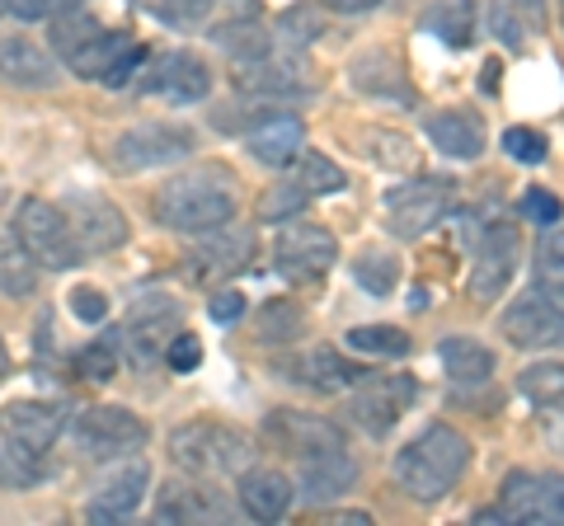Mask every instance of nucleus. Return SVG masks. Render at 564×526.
Here are the masks:
<instances>
[{"label": "nucleus", "instance_id": "603ef678", "mask_svg": "<svg viewBox=\"0 0 564 526\" xmlns=\"http://www.w3.org/2000/svg\"><path fill=\"white\" fill-rule=\"evenodd\" d=\"M207 315H212V320H217V325H236L240 315H245V296L226 287V292H217V296H212V302H207Z\"/></svg>", "mask_w": 564, "mask_h": 526}, {"label": "nucleus", "instance_id": "39448f33", "mask_svg": "<svg viewBox=\"0 0 564 526\" xmlns=\"http://www.w3.org/2000/svg\"><path fill=\"white\" fill-rule=\"evenodd\" d=\"M10 235L24 244V254L39 263V269H76L85 263V250L76 231H70V217L62 212V202H47V198H24L10 217Z\"/></svg>", "mask_w": 564, "mask_h": 526}, {"label": "nucleus", "instance_id": "f704fd0d", "mask_svg": "<svg viewBox=\"0 0 564 526\" xmlns=\"http://www.w3.org/2000/svg\"><path fill=\"white\" fill-rule=\"evenodd\" d=\"M423 24H429L443 43L466 47L475 39V6H470V0H437V6L423 14Z\"/></svg>", "mask_w": 564, "mask_h": 526}, {"label": "nucleus", "instance_id": "2eb2a0df", "mask_svg": "<svg viewBox=\"0 0 564 526\" xmlns=\"http://www.w3.org/2000/svg\"><path fill=\"white\" fill-rule=\"evenodd\" d=\"M236 90L240 95H259V99H302L315 90L306 57H288V52H269L259 62H240L236 66Z\"/></svg>", "mask_w": 564, "mask_h": 526}, {"label": "nucleus", "instance_id": "e433bc0d", "mask_svg": "<svg viewBox=\"0 0 564 526\" xmlns=\"http://www.w3.org/2000/svg\"><path fill=\"white\" fill-rule=\"evenodd\" d=\"M292 179L302 184L311 198H321V193H339V188H348V174L329 161V155H321V151H302L292 161Z\"/></svg>", "mask_w": 564, "mask_h": 526}, {"label": "nucleus", "instance_id": "79ce46f5", "mask_svg": "<svg viewBox=\"0 0 564 526\" xmlns=\"http://www.w3.org/2000/svg\"><path fill=\"white\" fill-rule=\"evenodd\" d=\"M302 325H306V320H302V310H296L292 302H273L269 310L259 315V339H263V343H278V339L288 343V339L302 335Z\"/></svg>", "mask_w": 564, "mask_h": 526}, {"label": "nucleus", "instance_id": "2f4dec72", "mask_svg": "<svg viewBox=\"0 0 564 526\" xmlns=\"http://www.w3.org/2000/svg\"><path fill=\"white\" fill-rule=\"evenodd\" d=\"M352 85H358V90L400 95L404 103L414 99V95H410V85H404V76H400L395 57H386V52H367V57H358V62H352Z\"/></svg>", "mask_w": 564, "mask_h": 526}, {"label": "nucleus", "instance_id": "4468645a", "mask_svg": "<svg viewBox=\"0 0 564 526\" xmlns=\"http://www.w3.org/2000/svg\"><path fill=\"white\" fill-rule=\"evenodd\" d=\"M518 273V226L513 221H489L480 235H475L470 250V292L489 302L508 287V277Z\"/></svg>", "mask_w": 564, "mask_h": 526}, {"label": "nucleus", "instance_id": "6ab92c4d", "mask_svg": "<svg viewBox=\"0 0 564 526\" xmlns=\"http://www.w3.org/2000/svg\"><path fill=\"white\" fill-rule=\"evenodd\" d=\"M66 405H52V399H14V405L0 409V432L20 447H33L43 451L57 447V437L66 432Z\"/></svg>", "mask_w": 564, "mask_h": 526}, {"label": "nucleus", "instance_id": "4be33fe9", "mask_svg": "<svg viewBox=\"0 0 564 526\" xmlns=\"http://www.w3.org/2000/svg\"><path fill=\"white\" fill-rule=\"evenodd\" d=\"M245 146H250V155L259 165H292L296 155H302L306 146V128H302V118L296 113H263L250 132H245Z\"/></svg>", "mask_w": 564, "mask_h": 526}, {"label": "nucleus", "instance_id": "f03ea898", "mask_svg": "<svg viewBox=\"0 0 564 526\" xmlns=\"http://www.w3.org/2000/svg\"><path fill=\"white\" fill-rule=\"evenodd\" d=\"M466 465H470L466 432H456L452 424H429L410 447L395 451L391 475H395L404 498L437 503V498H447L456 489V480L466 475Z\"/></svg>", "mask_w": 564, "mask_h": 526}, {"label": "nucleus", "instance_id": "a878e982", "mask_svg": "<svg viewBox=\"0 0 564 526\" xmlns=\"http://www.w3.org/2000/svg\"><path fill=\"white\" fill-rule=\"evenodd\" d=\"M155 517L161 522H226L231 507L221 503L217 489L207 484H165L161 489V503H155Z\"/></svg>", "mask_w": 564, "mask_h": 526}, {"label": "nucleus", "instance_id": "9d476101", "mask_svg": "<svg viewBox=\"0 0 564 526\" xmlns=\"http://www.w3.org/2000/svg\"><path fill=\"white\" fill-rule=\"evenodd\" d=\"M180 320H184L180 302H170L161 292L137 296L132 310H128V325H122V348H128V358L137 366L165 362V348L174 335H180Z\"/></svg>", "mask_w": 564, "mask_h": 526}, {"label": "nucleus", "instance_id": "ea45409f", "mask_svg": "<svg viewBox=\"0 0 564 526\" xmlns=\"http://www.w3.org/2000/svg\"><path fill=\"white\" fill-rule=\"evenodd\" d=\"M118 372H122V358H118V343L113 339H99V343H90V348H80V353H76V376L80 381L109 385Z\"/></svg>", "mask_w": 564, "mask_h": 526}, {"label": "nucleus", "instance_id": "f257e3e1", "mask_svg": "<svg viewBox=\"0 0 564 526\" xmlns=\"http://www.w3.org/2000/svg\"><path fill=\"white\" fill-rule=\"evenodd\" d=\"M52 47L66 62V72H76L80 80H99L109 90H122L147 66V47L132 43V33L99 29L95 14L76 6L52 14Z\"/></svg>", "mask_w": 564, "mask_h": 526}, {"label": "nucleus", "instance_id": "9b49d317", "mask_svg": "<svg viewBox=\"0 0 564 526\" xmlns=\"http://www.w3.org/2000/svg\"><path fill=\"white\" fill-rule=\"evenodd\" d=\"M193 151V132L180 128V122H141V128H128L113 142V169L137 174V169H155V165H174Z\"/></svg>", "mask_w": 564, "mask_h": 526}, {"label": "nucleus", "instance_id": "f3484780", "mask_svg": "<svg viewBox=\"0 0 564 526\" xmlns=\"http://www.w3.org/2000/svg\"><path fill=\"white\" fill-rule=\"evenodd\" d=\"M499 329L513 348H564V315L545 302L541 292L518 296V302L499 315Z\"/></svg>", "mask_w": 564, "mask_h": 526}, {"label": "nucleus", "instance_id": "412c9836", "mask_svg": "<svg viewBox=\"0 0 564 526\" xmlns=\"http://www.w3.org/2000/svg\"><path fill=\"white\" fill-rule=\"evenodd\" d=\"M296 494H302L306 503H334L344 498L352 484H358V461L344 451V447H325V451H311L302 456V470H296Z\"/></svg>", "mask_w": 564, "mask_h": 526}, {"label": "nucleus", "instance_id": "4d7b16f0", "mask_svg": "<svg viewBox=\"0 0 564 526\" xmlns=\"http://www.w3.org/2000/svg\"><path fill=\"white\" fill-rule=\"evenodd\" d=\"M329 526H372V517L367 513H334Z\"/></svg>", "mask_w": 564, "mask_h": 526}, {"label": "nucleus", "instance_id": "c9c22d12", "mask_svg": "<svg viewBox=\"0 0 564 526\" xmlns=\"http://www.w3.org/2000/svg\"><path fill=\"white\" fill-rule=\"evenodd\" d=\"M344 343L362 358H404L410 353V335L395 325H358L344 335Z\"/></svg>", "mask_w": 564, "mask_h": 526}, {"label": "nucleus", "instance_id": "a18cd8bd", "mask_svg": "<svg viewBox=\"0 0 564 526\" xmlns=\"http://www.w3.org/2000/svg\"><path fill=\"white\" fill-rule=\"evenodd\" d=\"M503 151L513 155L518 165H541L551 146H545V136H541L536 128H508V132H503Z\"/></svg>", "mask_w": 564, "mask_h": 526}, {"label": "nucleus", "instance_id": "72a5a7b5", "mask_svg": "<svg viewBox=\"0 0 564 526\" xmlns=\"http://www.w3.org/2000/svg\"><path fill=\"white\" fill-rule=\"evenodd\" d=\"M39 287V263L24 254L14 235H0V292L6 296H33Z\"/></svg>", "mask_w": 564, "mask_h": 526}, {"label": "nucleus", "instance_id": "dca6fc26", "mask_svg": "<svg viewBox=\"0 0 564 526\" xmlns=\"http://www.w3.org/2000/svg\"><path fill=\"white\" fill-rule=\"evenodd\" d=\"M62 212L70 217V231H76L85 254H109L128 240V221H122V212L104 193H70Z\"/></svg>", "mask_w": 564, "mask_h": 526}, {"label": "nucleus", "instance_id": "de8ad7c7", "mask_svg": "<svg viewBox=\"0 0 564 526\" xmlns=\"http://www.w3.org/2000/svg\"><path fill=\"white\" fill-rule=\"evenodd\" d=\"M321 20H315V10L311 6H296V10H288L282 14V43H292V47H306V43H315L321 39Z\"/></svg>", "mask_w": 564, "mask_h": 526}, {"label": "nucleus", "instance_id": "aec40b11", "mask_svg": "<svg viewBox=\"0 0 564 526\" xmlns=\"http://www.w3.org/2000/svg\"><path fill=\"white\" fill-rule=\"evenodd\" d=\"M278 376H288L296 385H306V391H321V395H334V391H348V385L362 381V366L348 362L344 353H334V348H306V353H292L278 362Z\"/></svg>", "mask_w": 564, "mask_h": 526}, {"label": "nucleus", "instance_id": "49530a36", "mask_svg": "<svg viewBox=\"0 0 564 526\" xmlns=\"http://www.w3.org/2000/svg\"><path fill=\"white\" fill-rule=\"evenodd\" d=\"M212 6H217V0H161L155 14H161L165 24H174V29H198V24H207Z\"/></svg>", "mask_w": 564, "mask_h": 526}, {"label": "nucleus", "instance_id": "4c0bfd02", "mask_svg": "<svg viewBox=\"0 0 564 526\" xmlns=\"http://www.w3.org/2000/svg\"><path fill=\"white\" fill-rule=\"evenodd\" d=\"M352 283H358L367 296H391L400 283V259L381 254V250L358 254V263H352Z\"/></svg>", "mask_w": 564, "mask_h": 526}, {"label": "nucleus", "instance_id": "c85d7f7f", "mask_svg": "<svg viewBox=\"0 0 564 526\" xmlns=\"http://www.w3.org/2000/svg\"><path fill=\"white\" fill-rule=\"evenodd\" d=\"M536 292L564 315V221L545 226L536 244Z\"/></svg>", "mask_w": 564, "mask_h": 526}, {"label": "nucleus", "instance_id": "20e7f679", "mask_svg": "<svg viewBox=\"0 0 564 526\" xmlns=\"http://www.w3.org/2000/svg\"><path fill=\"white\" fill-rule=\"evenodd\" d=\"M254 442L240 428L221 424V418H188L170 432V461L193 480H226L245 475L254 465Z\"/></svg>", "mask_w": 564, "mask_h": 526}, {"label": "nucleus", "instance_id": "bf43d9fd", "mask_svg": "<svg viewBox=\"0 0 564 526\" xmlns=\"http://www.w3.org/2000/svg\"><path fill=\"white\" fill-rule=\"evenodd\" d=\"M560 20H564V0H560Z\"/></svg>", "mask_w": 564, "mask_h": 526}, {"label": "nucleus", "instance_id": "b1692460", "mask_svg": "<svg viewBox=\"0 0 564 526\" xmlns=\"http://www.w3.org/2000/svg\"><path fill=\"white\" fill-rule=\"evenodd\" d=\"M0 80L20 90H52L57 85V62L33 39H0Z\"/></svg>", "mask_w": 564, "mask_h": 526}, {"label": "nucleus", "instance_id": "0eeeda50", "mask_svg": "<svg viewBox=\"0 0 564 526\" xmlns=\"http://www.w3.org/2000/svg\"><path fill=\"white\" fill-rule=\"evenodd\" d=\"M334 259H339V240L315 221L292 217V226H282L278 240H273V269L296 287L321 283V277L334 269Z\"/></svg>", "mask_w": 564, "mask_h": 526}, {"label": "nucleus", "instance_id": "5701e85b", "mask_svg": "<svg viewBox=\"0 0 564 526\" xmlns=\"http://www.w3.org/2000/svg\"><path fill=\"white\" fill-rule=\"evenodd\" d=\"M423 136L433 142V151L452 155V161H475L485 151V122L480 113L466 109H437L423 118Z\"/></svg>", "mask_w": 564, "mask_h": 526}, {"label": "nucleus", "instance_id": "a19ab883", "mask_svg": "<svg viewBox=\"0 0 564 526\" xmlns=\"http://www.w3.org/2000/svg\"><path fill=\"white\" fill-rule=\"evenodd\" d=\"M311 202V193L296 184V179H288V184H269L263 188V198H259V221H292L302 207Z\"/></svg>", "mask_w": 564, "mask_h": 526}, {"label": "nucleus", "instance_id": "423d86ee", "mask_svg": "<svg viewBox=\"0 0 564 526\" xmlns=\"http://www.w3.org/2000/svg\"><path fill=\"white\" fill-rule=\"evenodd\" d=\"M452 198H456V184L447 179V174L400 184V188L386 193V231H391L395 240H419V235H429L433 226L452 212Z\"/></svg>", "mask_w": 564, "mask_h": 526}, {"label": "nucleus", "instance_id": "052dcab7", "mask_svg": "<svg viewBox=\"0 0 564 526\" xmlns=\"http://www.w3.org/2000/svg\"><path fill=\"white\" fill-rule=\"evenodd\" d=\"M0 14H6V0H0Z\"/></svg>", "mask_w": 564, "mask_h": 526}, {"label": "nucleus", "instance_id": "37998d69", "mask_svg": "<svg viewBox=\"0 0 564 526\" xmlns=\"http://www.w3.org/2000/svg\"><path fill=\"white\" fill-rule=\"evenodd\" d=\"M536 522H551L564 526V475H536V503H532V526Z\"/></svg>", "mask_w": 564, "mask_h": 526}, {"label": "nucleus", "instance_id": "58836bf2", "mask_svg": "<svg viewBox=\"0 0 564 526\" xmlns=\"http://www.w3.org/2000/svg\"><path fill=\"white\" fill-rule=\"evenodd\" d=\"M532 503H536V475L527 470H513L499 489V513L503 522H518V526H532Z\"/></svg>", "mask_w": 564, "mask_h": 526}, {"label": "nucleus", "instance_id": "7c9ffc66", "mask_svg": "<svg viewBox=\"0 0 564 526\" xmlns=\"http://www.w3.org/2000/svg\"><path fill=\"white\" fill-rule=\"evenodd\" d=\"M518 391L536 409H564V362H532L518 372Z\"/></svg>", "mask_w": 564, "mask_h": 526}, {"label": "nucleus", "instance_id": "cd10ccee", "mask_svg": "<svg viewBox=\"0 0 564 526\" xmlns=\"http://www.w3.org/2000/svg\"><path fill=\"white\" fill-rule=\"evenodd\" d=\"M437 358H443V372L456 385H485L489 372H494V353L485 343H475V339H443Z\"/></svg>", "mask_w": 564, "mask_h": 526}, {"label": "nucleus", "instance_id": "6e6552de", "mask_svg": "<svg viewBox=\"0 0 564 526\" xmlns=\"http://www.w3.org/2000/svg\"><path fill=\"white\" fill-rule=\"evenodd\" d=\"M250 254H254V231L250 226H217L207 231L193 250L184 254V273L193 287H217V283H231L236 273L250 269Z\"/></svg>", "mask_w": 564, "mask_h": 526}, {"label": "nucleus", "instance_id": "7ed1b4c3", "mask_svg": "<svg viewBox=\"0 0 564 526\" xmlns=\"http://www.w3.org/2000/svg\"><path fill=\"white\" fill-rule=\"evenodd\" d=\"M155 221L180 235H207V231H217V226L236 221L231 169L207 165V169L174 174V179L155 193Z\"/></svg>", "mask_w": 564, "mask_h": 526}, {"label": "nucleus", "instance_id": "ddd939ff", "mask_svg": "<svg viewBox=\"0 0 564 526\" xmlns=\"http://www.w3.org/2000/svg\"><path fill=\"white\" fill-rule=\"evenodd\" d=\"M137 90L161 95L170 103H198L212 90V72L198 52H161V57L137 72Z\"/></svg>", "mask_w": 564, "mask_h": 526}, {"label": "nucleus", "instance_id": "8fccbe9b", "mask_svg": "<svg viewBox=\"0 0 564 526\" xmlns=\"http://www.w3.org/2000/svg\"><path fill=\"white\" fill-rule=\"evenodd\" d=\"M70 315L85 325H104V315H109V296L99 287H76L70 292Z\"/></svg>", "mask_w": 564, "mask_h": 526}, {"label": "nucleus", "instance_id": "5fc2aeb1", "mask_svg": "<svg viewBox=\"0 0 564 526\" xmlns=\"http://www.w3.org/2000/svg\"><path fill=\"white\" fill-rule=\"evenodd\" d=\"M321 6L329 10H339V14H362V10H377L381 0H321Z\"/></svg>", "mask_w": 564, "mask_h": 526}, {"label": "nucleus", "instance_id": "c03bdc74", "mask_svg": "<svg viewBox=\"0 0 564 526\" xmlns=\"http://www.w3.org/2000/svg\"><path fill=\"white\" fill-rule=\"evenodd\" d=\"M518 212H522V221H536L545 231V226L564 221V202L555 198V193H545V188H527L522 202H518Z\"/></svg>", "mask_w": 564, "mask_h": 526}, {"label": "nucleus", "instance_id": "f8f14e48", "mask_svg": "<svg viewBox=\"0 0 564 526\" xmlns=\"http://www.w3.org/2000/svg\"><path fill=\"white\" fill-rule=\"evenodd\" d=\"M410 405H414V381L404 372H386V376H367V381L352 385L348 414H352V424H358L362 432L386 437L404 418Z\"/></svg>", "mask_w": 564, "mask_h": 526}, {"label": "nucleus", "instance_id": "13d9d810", "mask_svg": "<svg viewBox=\"0 0 564 526\" xmlns=\"http://www.w3.org/2000/svg\"><path fill=\"white\" fill-rule=\"evenodd\" d=\"M10 376V353H6V339H0V381Z\"/></svg>", "mask_w": 564, "mask_h": 526}, {"label": "nucleus", "instance_id": "bb28decb", "mask_svg": "<svg viewBox=\"0 0 564 526\" xmlns=\"http://www.w3.org/2000/svg\"><path fill=\"white\" fill-rule=\"evenodd\" d=\"M269 432H273L292 456H311V451H325V447H344V432L334 428L329 418H315V414H273V418H269Z\"/></svg>", "mask_w": 564, "mask_h": 526}, {"label": "nucleus", "instance_id": "09e8293b", "mask_svg": "<svg viewBox=\"0 0 564 526\" xmlns=\"http://www.w3.org/2000/svg\"><path fill=\"white\" fill-rule=\"evenodd\" d=\"M198 362H203V343H198V335H184V329H180V335L170 339V348H165V366L184 376V372H198Z\"/></svg>", "mask_w": 564, "mask_h": 526}, {"label": "nucleus", "instance_id": "a211bd4d", "mask_svg": "<svg viewBox=\"0 0 564 526\" xmlns=\"http://www.w3.org/2000/svg\"><path fill=\"white\" fill-rule=\"evenodd\" d=\"M147 484H151L147 461H132V456H128V461H122L113 475L90 494V503H85V517L99 522V526L128 522L137 507H141V498H147Z\"/></svg>", "mask_w": 564, "mask_h": 526}, {"label": "nucleus", "instance_id": "1a4fd4ad", "mask_svg": "<svg viewBox=\"0 0 564 526\" xmlns=\"http://www.w3.org/2000/svg\"><path fill=\"white\" fill-rule=\"evenodd\" d=\"M70 437H76V447L85 456L109 461V456H137L147 447L151 428L122 405H95V409H80V418L70 424Z\"/></svg>", "mask_w": 564, "mask_h": 526}, {"label": "nucleus", "instance_id": "6e6d98bb", "mask_svg": "<svg viewBox=\"0 0 564 526\" xmlns=\"http://www.w3.org/2000/svg\"><path fill=\"white\" fill-rule=\"evenodd\" d=\"M508 6H513V10H522L527 14V20H541V14H545V0H508Z\"/></svg>", "mask_w": 564, "mask_h": 526}, {"label": "nucleus", "instance_id": "473e14b6", "mask_svg": "<svg viewBox=\"0 0 564 526\" xmlns=\"http://www.w3.org/2000/svg\"><path fill=\"white\" fill-rule=\"evenodd\" d=\"M47 480V461L43 451L33 447H20L6 437V447H0V489H33Z\"/></svg>", "mask_w": 564, "mask_h": 526}, {"label": "nucleus", "instance_id": "393cba45", "mask_svg": "<svg viewBox=\"0 0 564 526\" xmlns=\"http://www.w3.org/2000/svg\"><path fill=\"white\" fill-rule=\"evenodd\" d=\"M296 503V489L282 470H245L240 475V507L254 522H282Z\"/></svg>", "mask_w": 564, "mask_h": 526}, {"label": "nucleus", "instance_id": "3c124183", "mask_svg": "<svg viewBox=\"0 0 564 526\" xmlns=\"http://www.w3.org/2000/svg\"><path fill=\"white\" fill-rule=\"evenodd\" d=\"M76 0H6L10 14H20V20H52V14L70 10Z\"/></svg>", "mask_w": 564, "mask_h": 526}, {"label": "nucleus", "instance_id": "864d4df0", "mask_svg": "<svg viewBox=\"0 0 564 526\" xmlns=\"http://www.w3.org/2000/svg\"><path fill=\"white\" fill-rule=\"evenodd\" d=\"M494 33H499L508 47H522V29H518L513 6H508V0H499V6H494Z\"/></svg>", "mask_w": 564, "mask_h": 526}, {"label": "nucleus", "instance_id": "c756f323", "mask_svg": "<svg viewBox=\"0 0 564 526\" xmlns=\"http://www.w3.org/2000/svg\"><path fill=\"white\" fill-rule=\"evenodd\" d=\"M212 39H217V47H221L236 66H240V62H259V57H269V52H273V33H263V29L254 24V14H250L245 24H240V20L221 24L217 33H212Z\"/></svg>", "mask_w": 564, "mask_h": 526}]
</instances>
